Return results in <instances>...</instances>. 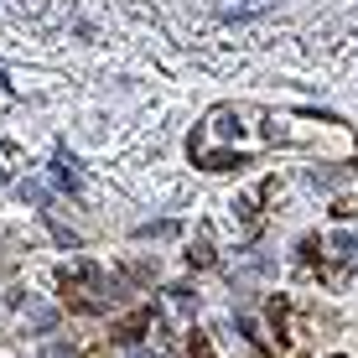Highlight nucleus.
Masks as SVG:
<instances>
[{
  "label": "nucleus",
  "instance_id": "obj_1",
  "mask_svg": "<svg viewBox=\"0 0 358 358\" xmlns=\"http://www.w3.org/2000/svg\"><path fill=\"white\" fill-rule=\"evenodd\" d=\"M47 358H73V348H52V353H47Z\"/></svg>",
  "mask_w": 358,
  "mask_h": 358
}]
</instances>
